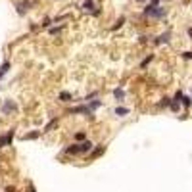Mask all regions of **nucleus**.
Segmentation results:
<instances>
[{
  "label": "nucleus",
  "instance_id": "nucleus-12",
  "mask_svg": "<svg viewBox=\"0 0 192 192\" xmlns=\"http://www.w3.org/2000/svg\"><path fill=\"white\" fill-rule=\"evenodd\" d=\"M10 65H12V63H10L8 60H6V62H4L2 65H0V79H2V77H4V75L8 73V69H10Z\"/></svg>",
  "mask_w": 192,
  "mask_h": 192
},
{
  "label": "nucleus",
  "instance_id": "nucleus-27",
  "mask_svg": "<svg viewBox=\"0 0 192 192\" xmlns=\"http://www.w3.org/2000/svg\"><path fill=\"white\" fill-rule=\"evenodd\" d=\"M188 37H190V40H192V27H188Z\"/></svg>",
  "mask_w": 192,
  "mask_h": 192
},
{
  "label": "nucleus",
  "instance_id": "nucleus-11",
  "mask_svg": "<svg viewBox=\"0 0 192 192\" xmlns=\"http://www.w3.org/2000/svg\"><path fill=\"white\" fill-rule=\"evenodd\" d=\"M87 104H88L90 111H94V110H98L100 106H102V100H90V102H87Z\"/></svg>",
  "mask_w": 192,
  "mask_h": 192
},
{
  "label": "nucleus",
  "instance_id": "nucleus-9",
  "mask_svg": "<svg viewBox=\"0 0 192 192\" xmlns=\"http://www.w3.org/2000/svg\"><path fill=\"white\" fill-rule=\"evenodd\" d=\"M129 111H131L129 108H123V106L119 108V106H117V108H115V111H114V114H115L117 117H125V115H129Z\"/></svg>",
  "mask_w": 192,
  "mask_h": 192
},
{
  "label": "nucleus",
  "instance_id": "nucleus-1",
  "mask_svg": "<svg viewBox=\"0 0 192 192\" xmlns=\"http://www.w3.org/2000/svg\"><path fill=\"white\" fill-rule=\"evenodd\" d=\"M92 142L90 140H83V142H77V144H71L65 148V154H71V156H77V154H88L92 150Z\"/></svg>",
  "mask_w": 192,
  "mask_h": 192
},
{
  "label": "nucleus",
  "instance_id": "nucleus-14",
  "mask_svg": "<svg viewBox=\"0 0 192 192\" xmlns=\"http://www.w3.org/2000/svg\"><path fill=\"white\" fill-rule=\"evenodd\" d=\"M56 125H58V117H56V119H52V121L48 123V125L44 127V133H50V131H52V129H54Z\"/></svg>",
  "mask_w": 192,
  "mask_h": 192
},
{
  "label": "nucleus",
  "instance_id": "nucleus-6",
  "mask_svg": "<svg viewBox=\"0 0 192 192\" xmlns=\"http://www.w3.org/2000/svg\"><path fill=\"white\" fill-rule=\"evenodd\" d=\"M12 140H14V129H10L4 137H0V148H4V146H8V144H12Z\"/></svg>",
  "mask_w": 192,
  "mask_h": 192
},
{
  "label": "nucleus",
  "instance_id": "nucleus-21",
  "mask_svg": "<svg viewBox=\"0 0 192 192\" xmlns=\"http://www.w3.org/2000/svg\"><path fill=\"white\" fill-rule=\"evenodd\" d=\"M96 96H98V92H96V90H94V92H90V94H87V96H85L83 100H87V102H90V100H94Z\"/></svg>",
  "mask_w": 192,
  "mask_h": 192
},
{
  "label": "nucleus",
  "instance_id": "nucleus-20",
  "mask_svg": "<svg viewBox=\"0 0 192 192\" xmlns=\"http://www.w3.org/2000/svg\"><path fill=\"white\" fill-rule=\"evenodd\" d=\"M152 60H154V56L150 54V56H148V58H144V60H142V63H140V67H142V69H144V67H146V65H148V63H150Z\"/></svg>",
  "mask_w": 192,
  "mask_h": 192
},
{
  "label": "nucleus",
  "instance_id": "nucleus-8",
  "mask_svg": "<svg viewBox=\"0 0 192 192\" xmlns=\"http://www.w3.org/2000/svg\"><path fill=\"white\" fill-rule=\"evenodd\" d=\"M169 39H171V31H165L163 35H160L156 39V44H163V42H169Z\"/></svg>",
  "mask_w": 192,
  "mask_h": 192
},
{
  "label": "nucleus",
  "instance_id": "nucleus-25",
  "mask_svg": "<svg viewBox=\"0 0 192 192\" xmlns=\"http://www.w3.org/2000/svg\"><path fill=\"white\" fill-rule=\"evenodd\" d=\"M183 58H185V60H192V52H185Z\"/></svg>",
  "mask_w": 192,
  "mask_h": 192
},
{
  "label": "nucleus",
  "instance_id": "nucleus-7",
  "mask_svg": "<svg viewBox=\"0 0 192 192\" xmlns=\"http://www.w3.org/2000/svg\"><path fill=\"white\" fill-rule=\"evenodd\" d=\"M16 8H17V14L19 16H25V12L31 8V2H29V0H19V2L16 4Z\"/></svg>",
  "mask_w": 192,
  "mask_h": 192
},
{
  "label": "nucleus",
  "instance_id": "nucleus-22",
  "mask_svg": "<svg viewBox=\"0 0 192 192\" xmlns=\"http://www.w3.org/2000/svg\"><path fill=\"white\" fill-rule=\"evenodd\" d=\"M85 138H87V134H85V133H77V134H75V140H79V142H83Z\"/></svg>",
  "mask_w": 192,
  "mask_h": 192
},
{
  "label": "nucleus",
  "instance_id": "nucleus-28",
  "mask_svg": "<svg viewBox=\"0 0 192 192\" xmlns=\"http://www.w3.org/2000/svg\"><path fill=\"white\" fill-rule=\"evenodd\" d=\"M138 2H142V0H138Z\"/></svg>",
  "mask_w": 192,
  "mask_h": 192
},
{
  "label": "nucleus",
  "instance_id": "nucleus-18",
  "mask_svg": "<svg viewBox=\"0 0 192 192\" xmlns=\"http://www.w3.org/2000/svg\"><path fill=\"white\" fill-rule=\"evenodd\" d=\"M157 106H160V108H169V106H171V98H163Z\"/></svg>",
  "mask_w": 192,
  "mask_h": 192
},
{
  "label": "nucleus",
  "instance_id": "nucleus-2",
  "mask_svg": "<svg viewBox=\"0 0 192 192\" xmlns=\"http://www.w3.org/2000/svg\"><path fill=\"white\" fill-rule=\"evenodd\" d=\"M144 16H148V17H156V19H163L167 16V10L162 8V6H146L144 8Z\"/></svg>",
  "mask_w": 192,
  "mask_h": 192
},
{
  "label": "nucleus",
  "instance_id": "nucleus-5",
  "mask_svg": "<svg viewBox=\"0 0 192 192\" xmlns=\"http://www.w3.org/2000/svg\"><path fill=\"white\" fill-rule=\"evenodd\" d=\"M67 114H71V115H79V114H88V115H92V111H90L88 104H83V106H77V108H71Z\"/></svg>",
  "mask_w": 192,
  "mask_h": 192
},
{
  "label": "nucleus",
  "instance_id": "nucleus-26",
  "mask_svg": "<svg viewBox=\"0 0 192 192\" xmlns=\"http://www.w3.org/2000/svg\"><path fill=\"white\" fill-rule=\"evenodd\" d=\"M150 6H160V0H150Z\"/></svg>",
  "mask_w": 192,
  "mask_h": 192
},
{
  "label": "nucleus",
  "instance_id": "nucleus-3",
  "mask_svg": "<svg viewBox=\"0 0 192 192\" xmlns=\"http://www.w3.org/2000/svg\"><path fill=\"white\" fill-rule=\"evenodd\" d=\"M81 8L85 10V12H90L92 16H100V10H98V6L94 4V0H85V2L81 4Z\"/></svg>",
  "mask_w": 192,
  "mask_h": 192
},
{
  "label": "nucleus",
  "instance_id": "nucleus-15",
  "mask_svg": "<svg viewBox=\"0 0 192 192\" xmlns=\"http://www.w3.org/2000/svg\"><path fill=\"white\" fill-rule=\"evenodd\" d=\"M180 104H183L185 108H190L192 106V98L190 96H183V98H180Z\"/></svg>",
  "mask_w": 192,
  "mask_h": 192
},
{
  "label": "nucleus",
  "instance_id": "nucleus-13",
  "mask_svg": "<svg viewBox=\"0 0 192 192\" xmlns=\"http://www.w3.org/2000/svg\"><path fill=\"white\" fill-rule=\"evenodd\" d=\"M104 150H106L104 146H98V148H96V150H94L92 154H90V160H94V157H98L100 154H104Z\"/></svg>",
  "mask_w": 192,
  "mask_h": 192
},
{
  "label": "nucleus",
  "instance_id": "nucleus-19",
  "mask_svg": "<svg viewBox=\"0 0 192 192\" xmlns=\"http://www.w3.org/2000/svg\"><path fill=\"white\" fill-rule=\"evenodd\" d=\"M169 108H171V111H179V110H180V102H175V100H171V106H169Z\"/></svg>",
  "mask_w": 192,
  "mask_h": 192
},
{
  "label": "nucleus",
  "instance_id": "nucleus-4",
  "mask_svg": "<svg viewBox=\"0 0 192 192\" xmlns=\"http://www.w3.org/2000/svg\"><path fill=\"white\" fill-rule=\"evenodd\" d=\"M12 111H17V104L14 102V100H4V104H2V114L8 115V114H12Z\"/></svg>",
  "mask_w": 192,
  "mask_h": 192
},
{
  "label": "nucleus",
  "instance_id": "nucleus-24",
  "mask_svg": "<svg viewBox=\"0 0 192 192\" xmlns=\"http://www.w3.org/2000/svg\"><path fill=\"white\" fill-rule=\"evenodd\" d=\"M62 31V27H54V29H50V35H56V33H60Z\"/></svg>",
  "mask_w": 192,
  "mask_h": 192
},
{
  "label": "nucleus",
  "instance_id": "nucleus-16",
  "mask_svg": "<svg viewBox=\"0 0 192 192\" xmlns=\"http://www.w3.org/2000/svg\"><path fill=\"white\" fill-rule=\"evenodd\" d=\"M71 94L69 92H60V100H62V102H71Z\"/></svg>",
  "mask_w": 192,
  "mask_h": 192
},
{
  "label": "nucleus",
  "instance_id": "nucleus-10",
  "mask_svg": "<svg viewBox=\"0 0 192 192\" xmlns=\"http://www.w3.org/2000/svg\"><path fill=\"white\" fill-rule=\"evenodd\" d=\"M39 137H40V131H33V133L23 134V140H35V138H39Z\"/></svg>",
  "mask_w": 192,
  "mask_h": 192
},
{
  "label": "nucleus",
  "instance_id": "nucleus-23",
  "mask_svg": "<svg viewBox=\"0 0 192 192\" xmlns=\"http://www.w3.org/2000/svg\"><path fill=\"white\" fill-rule=\"evenodd\" d=\"M123 23H125V17H119V19L115 21V25H114V29H117V27H121Z\"/></svg>",
  "mask_w": 192,
  "mask_h": 192
},
{
  "label": "nucleus",
  "instance_id": "nucleus-17",
  "mask_svg": "<svg viewBox=\"0 0 192 192\" xmlns=\"http://www.w3.org/2000/svg\"><path fill=\"white\" fill-rule=\"evenodd\" d=\"M114 96H115L117 100H123V98H125V92H123V88H115V90H114Z\"/></svg>",
  "mask_w": 192,
  "mask_h": 192
}]
</instances>
